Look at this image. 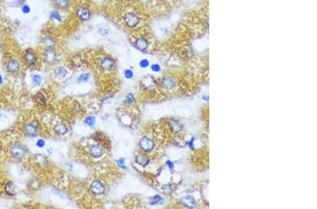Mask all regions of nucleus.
Returning <instances> with one entry per match:
<instances>
[{
  "instance_id": "f257e3e1",
  "label": "nucleus",
  "mask_w": 317,
  "mask_h": 209,
  "mask_svg": "<svg viewBox=\"0 0 317 209\" xmlns=\"http://www.w3.org/2000/svg\"><path fill=\"white\" fill-rule=\"evenodd\" d=\"M10 153L14 159L21 160L24 159L27 153L26 148L19 143H15L11 147Z\"/></svg>"
},
{
  "instance_id": "f03ea898",
  "label": "nucleus",
  "mask_w": 317,
  "mask_h": 209,
  "mask_svg": "<svg viewBox=\"0 0 317 209\" xmlns=\"http://www.w3.org/2000/svg\"><path fill=\"white\" fill-rule=\"evenodd\" d=\"M124 21L125 25L129 28H135L140 23L139 16L133 12L126 13L124 17Z\"/></svg>"
},
{
  "instance_id": "7ed1b4c3",
  "label": "nucleus",
  "mask_w": 317,
  "mask_h": 209,
  "mask_svg": "<svg viewBox=\"0 0 317 209\" xmlns=\"http://www.w3.org/2000/svg\"><path fill=\"white\" fill-rule=\"evenodd\" d=\"M23 59H24V62L27 66H33L36 65L38 62V56L36 54L33 52V51L26 50L23 54Z\"/></svg>"
},
{
  "instance_id": "20e7f679",
  "label": "nucleus",
  "mask_w": 317,
  "mask_h": 209,
  "mask_svg": "<svg viewBox=\"0 0 317 209\" xmlns=\"http://www.w3.org/2000/svg\"><path fill=\"white\" fill-rule=\"evenodd\" d=\"M43 60L44 63L48 64H52L56 61V58H57V54L54 50L52 48H47V50L44 52L42 55Z\"/></svg>"
},
{
  "instance_id": "39448f33",
  "label": "nucleus",
  "mask_w": 317,
  "mask_h": 209,
  "mask_svg": "<svg viewBox=\"0 0 317 209\" xmlns=\"http://www.w3.org/2000/svg\"><path fill=\"white\" fill-rule=\"evenodd\" d=\"M76 16L81 21H87L90 19L91 13L88 8L85 6H81L77 9Z\"/></svg>"
},
{
  "instance_id": "423d86ee",
  "label": "nucleus",
  "mask_w": 317,
  "mask_h": 209,
  "mask_svg": "<svg viewBox=\"0 0 317 209\" xmlns=\"http://www.w3.org/2000/svg\"><path fill=\"white\" fill-rule=\"evenodd\" d=\"M140 147L145 152H150L154 147V143L150 138L144 137L140 141Z\"/></svg>"
},
{
  "instance_id": "0eeeda50",
  "label": "nucleus",
  "mask_w": 317,
  "mask_h": 209,
  "mask_svg": "<svg viewBox=\"0 0 317 209\" xmlns=\"http://www.w3.org/2000/svg\"><path fill=\"white\" fill-rule=\"evenodd\" d=\"M114 60L110 56H105L101 60L99 63L100 68L104 71H109L111 70L114 67Z\"/></svg>"
},
{
  "instance_id": "6e6552de",
  "label": "nucleus",
  "mask_w": 317,
  "mask_h": 209,
  "mask_svg": "<svg viewBox=\"0 0 317 209\" xmlns=\"http://www.w3.org/2000/svg\"><path fill=\"white\" fill-rule=\"evenodd\" d=\"M24 132L28 137H34L38 135V127L33 123H28L24 126Z\"/></svg>"
},
{
  "instance_id": "1a4fd4ad",
  "label": "nucleus",
  "mask_w": 317,
  "mask_h": 209,
  "mask_svg": "<svg viewBox=\"0 0 317 209\" xmlns=\"http://www.w3.org/2000/svg\"><path fill=\"white\" fill-rule=\"evenodd\" d=\"M21 66L18 61L16 59H10L6 64V69L10 73H16L20 70Z\"/></svg>"
},
{
  "instance_id": "9d476101",
  "label": "nucleus",
  "mask_w": 317,
  "mask_h": 209,
  "mask_svg": "<svg viewBox=\"0 0 317 209\" xmlns=\"http://www.w3.org/2000/svg\"><path fill=\"white\" fill-rule=\"evenodd\" d=\"M90 190L95 195H101L104 192V186L101 182L98 180H95L92 182L90 185Z\"/></svg>"
},
{
  "instance_id": "9b49d317",
  "label": "nucleus",
  "mask_w": 317,
  "mask_h": 209,
  "mask_svg": "<svg viewBox=\"0 0 317 209\" xmlns=\"http://www.w3.org/2000/svg\"><path fill=\"white\" fill-rule=\"evenodd\" d=\"M135 47L140 52H144L147 50L149 47V42L147 38L144 37H140L137 38L135 42Z\"/></svg>"
},
{
  "instance_id": "f8f14e48",
  "label": "nucleus",
  "mask_w": 317,
  "mask_h": 209,
  "mask_svg": "<svg viewBox=\"0 0 317 209\" xmlns=\"http://www.w3.org/2000/svg\"><path fill=\"white\" fill-rule=\"evenodd\" d=\"M161 85L164 89L167 90H172L175 87V81L173 79L169 77H164L161 81Z\"/></svg>"
},
{
  "instance_id": "ddd939ff",
  "label": "nucleus",
  "mask_w": 317,
  "mask_h": 209,
  "mask_svg": "<svg viewBox=\"0 0 317 209\" xmlns=\"http://www.w3.org/2000/svg\"><path fill=\"white\" fill-rule=\"evenodd\" d=\"M181 203L184 207L187 208H192L195 207L196 202L194 198L191 196H185L181 198Z\"/></svg>"
},
{
  "instance_id": "4468645a",
  "label": "nucleus",
  "mask_w": 317,
  "mask_h": 209,
  "mask_svg": "<svg viewBox=\"0 0 317 209\" xmlns=\"http://www.w3.org/2000/svg\"><path fill=\"white\" fill-rule=\"evenodd\" d=\"M169 128H170V130L174 133H179V132L181 131V130H182L183 128V126H182V124H181V123L179 121L175 119L171 120V121H169Z\"/></svg>"
},
{
  "instance_id": "2eb2a0df",
  "label": "nucleus",
  "mask_w": 317,
  "mask_h": 209,
  "mask_svg": "<svg viewBox=\"0 0 317 209\" xmlns=\"http://www.w3.org/2000/svg\"><path fill=\"white\" fill-rule=\"evenodd\" d=\"M90 153L93 158H99L104 153V150L99 145H93L90 148Z\"/></svg>"
},
{
  "instance_id": "dca6fc26",
  "label": "nucleus",
  "mask_w": 317,
  "mask_h": 209,
  "mask_svg": "<svg viewBox=\"0 0 317 209\" xmlns=\"http://www.w3.org/2000/svg\"><path fill=\"white\" fill-rule=\"evenodd\" d=\"M54 130L56 135H59V136H63V135L66 134L69 129H68V127L65 124L58 123L54 126Z\"/></svg>"
},
{
  "instance_id": "f3484780",
  "label": "nucleus",
  "mask_w": 317,
  "mask_h": 209,
  "mask_svg": "<svg viewBox=\"0 0 317 209\" xmlns=\"http://www.w3.org/2000/svg\"><path fill=\"white\" fill-rule=\"evenodd\" d=\"M41 187V182L40 181L39 179L36 178H33L32 179H30V180L28 182V187L30 190H38Z\"/></svg>"
},
{
  "instance_id": "a211bd4d",
  "label": "nucleus",
  "mask_w": 317,
  "mask_h": 209,
  "mask_svg": "<svg viewBox=\"0 0 317 209\" xmlns=\"http://www.w3.org/2000/svg\"><path fill=\"white\" fill-rule=\"evenodd\" d=\"M4 191H5V193L9 196H15V194H16V188H15V185L13 184V182H7L6 184L5 187H4Z\"/></svg>"
},
{
  "instance_id": "6ab92c4d",
  "label": "nucleus",
  "mask_w": 317,
  "mask_h": 209,
  "mask_svg": "<svg viewBox=\"0 0 317 209\" xmlns=\"http://www.w3.org/2000/svg\"><path fill=\"white\" fill-rule=\"evenodd\" d=\"M135 161H136V163L138 165H141V166H145V165H147L148 164L150 160H149V158L145 154L140 153V154L136 156Z\"/></svg>"
},
{
  "instance_id": "aec40b11",
  "label": "nucleus",
  "mask_w": 317,
  "mask_h": 209,
  "mask_svg": "<svg viewBox=\"0 0 317 209\" xmlns=\"http://www.w3.org/2000/svg\"><path fill=\"white\" fill-rule=\"evenodd\" d=\"M42 44L47 48H52L55 44V41L52 37H44L42 40Z\"/></svg>"
},
{
  "instance_id": "412c9836",
  "label": "nucleus",
  "mask_w": 317,
  "mask_h": 209,
  "mask_svg": "<svg viewBox=\"0 0 317 209\" xmlns=\"http://www.w3.org/2000/svg\"><path fill=\"white\" fill-rule=\"evenodd\" d=\"M67 75V70L62 67H58L54 70V75L58 79H63Z\"/></svg>"
},
{
  "instance_id": "4be33fe9",
  "label": "nucleus",
  "mask_w": 317,
  "mask_h": 209,
  "mask_svg": "<svg viewBox=\"0 0 317 209\" xmlns=\"http://www.w3.org/2000/svg\"><path fill=\"white\" fill-rule=\"evenodd\" d=\"M35 161H36V164L39 165V167H42L47 163V160L46 157L41 154H38L35 156Z\"/></svg>"
},
{
  "instance_id": "5701e85b",
  "label": "nucleus",
  "mask_w": 317,
  "mask_h": 209,
  "mask_svg": "<svg viewBox=\"0 0 317 209\" xmlns=\"http://www.w3.org/2000/svg\"><path fill=\"white\" fill-rule=\"evenodd\" d=\"M69 0H54V4L59 9H65L69 5Z\"/></svg>"
},
{
  "instance_id": "b1692460",
  "label": "nucleus",
  "mask_w": 317,
  "mask_h": 209,
  "mask_svg": "<svg viewBox=\"0 0 317 209\" xmlns=\"http://www.w3.org/2000/svg\"><path fill=\"white\" fill-rule=\"evenodd\" d=\"M164 199H163V198L161 196L156 195V196H154L152 198L151 204L152 205H159V204H162L164 203Z\"/></svg>"
},
{
  "instance_id": "393cba45",
  "label": "nucleus",
  "mask_w": 317,
  "mask_h": 209,
  "mask_svg": "<svg viewBox=\"0 0 317 209\" xmlns=\"http://www.w3.org/2000/svg\"><path fill=\"white\" fill-rule=\"evenodd\" d=\"M36 97L38 99V100L40 102L41 104H42L43 106H45L47 104V98H46L45 95L42 93V92H38L36 94Z\"/></svg>"
},
{
  "instance_id": "a878e982",
  "label": "nucleus",
  "mask_w": 317,
  "mask_h": 209,
  "mask_svg": "<svg viewBox=\"0 0 317 209\" xmlns=\"http://www.w3.org/2000/svg\"><path fill=\"white\" fill-rule=\"evenodd\" d=\"M32 81H33V85L38 87V86H40L41 84V82H42V77L38 74L34 75L32 77Z\"/></svg>"
},
{
  "instance_id": "bb28decb",
  "label": "nucleus",
  "mask_w": 317,
  "mask_h": 209,
  "mask_svg": "<svg viewBox=\"0 0 317 209\" xmlns=\"http://www.w3.org/2000/svg\"><path fill=\"white\" fill-rule=\"evenodd\" d=\"M50 18L54 20V21H58V22H61L62 21V17H61L60 13L58 11H53L50 13Z\"/></svg>"
},
{
  "instance_id": "cd10ccee",
  "label": "nucleus",
  "mask_w": 317,
  "mask_h": 209,
  "mask_svg": "<svg viewBox=\"0 0 317 209\" xmlns=\"http://www.w3.org/2000/svg\"><path fill=\"white\" fill-rule=\"evenodd\" d=\"M72 64L75 67H80L82 64V60H81V56L77 55V56H74L72 58Z\"/></svg>"
},
{
  "instance_id": "c85d7f7f",
  "label": "nucleus",
  "mask_w": 317,
  "mask_h": 209,
  "mask_svg": "<svg viewBox=\"0 0 317 209\" xmlns=\"http://www.w3.org/2000/svg\"><path fill=\"white\" fill-rule=\"evenodd\" d=\"M90 77V75L89 73H84V74L81 75L78 78V83H81V82H86V81L88 80Z\"/></svg>"
},
{
  "instance_id": "c756f323",
  "label": "nucleus",
  "mask_w": 317,
  "mask_h": 209,
  "mask_svg": "<svg viewBox=\"0 0 317 209\" xmlns=\"http://www.w3.org/2000/svg\"><path fill=\"white\" fill-rule=\"evenodd\" d=\"M95 118L92 117V116H89V117L86 118L85 123L87 124V125L90 126V127L94 126V125H95Z\"/></svg>"
},
{
  "instance_id": "7c9ffc66",
  "label": "nucleus",
  "mask_w": 317,
  "mask_h": 209,
  "mask_svg": "<svg viewBox=\"0 0 317 209\" xmlns=\"http://www.w3.org/2000/svg\"><path fill=\"white\" fill-rule=\"evenodd\" d=\"M98 33L101 36H105L109 34V30L106 27H99L97 30Z\"/></svg>"
},
{
  "instance_id": "2f4dec72",
  "label": "nucleus",
  "mask_w": 317,
  "mask_h": 209,
  "mask_svg": "<svg viewBox=\"0 0 317 209\" xmlns=\"http://www.w3.org/2000/svg\"><path fill=\"white\" fill-rule=\"evenodd\" d=\"M139 65L142 68H146L148 67L149 65H150V62H149V61L147 59H144L140 61Z\"/></svg>"
},
{
  "instance_id": "473e14b6",
  "label": "nucleus",
  "mask_w": 317,
  "mask_h": 209,
  "mask_svg": "<svg viewBox=\"0 0 317 209\" xmlns=\"http://www.w3.org/2000/svg\"><path fill=\"white\" fill-rule=\"evenodd\" d=\"M134 101H135V97H134V95L133 94H128L126 96V99L125 100V103H126V104H132Z\"/></svg>"
},
{
  "instance_id": "72a5a7b5",
  "label": "nucleus",
  "mask_w": 317,
  "mask_h": 209,
  "mask_svg": "<svg viewBox=\"0 0 317 209\" xmlns=\"http://www.w3.org/2000/svg\"><path fill=\"white\" fill-rule=\"evenodd\" d=\"M124 75L127 79H131L133 77V72L130 69H127L124 72Z\"/></svg>"
},
{
  "instance_id": "f704fd0d",
  "label": "nucleus",
  "mask_w": 317,
  "mask_h": 209,
  "mask_svg": "<svg viewBox=\"0 0 317 209\" xmlns=\"http://www.w3.org/2000/svg\"><path fill=\"white\" fill-rule=\"evenodd\" d=\"M151 69L154 72H159L161 70V66L158 64H154L151 66Z\"/></svg>"
},
{
  "instance_id": "c9c22d12",
  "label": "nucleus",
  "mask_w": 317,
  "mask_h": 209,
  "mask_svg": "<svg viewBox=\"0 0 317 209\" xmlns=\"http://www.w3.org/2000/svg\"><path fill=\"white\" fill-rule=\"evenodd\" d=\"M36 146L38 148H43L45 146V142L43 139H39L36 142Z\"/></svg>"
},
{
  "instance_id": "e433bc0d",
  "label": "nucleus",
  "mask_w": 317,
  "mask_h": 209,
  "mask_svg": "<svg viewBox=\"0 0 317 209\" xmlns=\"http://www.w3.org/2000/svg\"><path fill=\"white\" fill-rule=\"evenodd\" d=\"M30 7L27 4H24L22 7V11L24 13H29L30 12Z\"/></svg>"
},
{
  "instance_id": "4c0bfd02",
  "label": "nucleus",
  "mask_w": 317,
  "mask_h": 209,
  "mask_svg": "<svg viewBox=\"0 0 317 209\" xmlns=\"http://www.w3.org/2000/svg\"><path fill=\"white\" fill-rule=\"evenodd\" d=\"M117 163H118V165H119L120 167H122V168H126L125 159H124V158H121V159H118V161H117Z\"/></svg>"
},
{
  "instance_id": "58836bf2",
  "label": "nucleus",
  "mask_w": 317,
  "mask_h": 209,
  "mask_svg": "<svg viewBox=\"0 0 317 209\" xmlns=\"http://www.w3.org/2000/svg\"><path fill=\"white\" fill-rule=\"evenodd\" d=\"M195 137H192L191 139H190V140H189L188 142H187V144H188L189 147H190V149H194V142H195Z\"/></svg>"
},
{
  "instance_id": "ea45409f",
  "label": "nucleus",
  "mask_w": 317,
  "mask_h": 209,
  "mask_svg": "<svg viewBox=\"0 0 317 209\" xmlns=\"http://www.w3.org/2000/svg\"><path fill=\"white\" fill-rule=\"evenodd\" d=\"M166 163H167L168 167H169L170 169H173V167H174V164H173L171 161H169V160H168L167 162H166Z\"/></svg>"
},
{
  "instance_id": "a19ab883",
  "label": "nucleus",
  "mask_w": 317,
  "mask_h": 209,
  "mask_svg": "<svg viewBox=\"0 0 317 209\" xmlns=\"http://www.w3.org/2000/svg\"><path fill=\"white\" fill-rule=\"evenodd\" d=\"M209 96H207V95H204V96H202V99H203V100H204V101H209Z\"/></svg>"
},
{
  "instance_id": "79ce46f5",
  "label": "nucleus",
  "mask_w": 317,
  "mask_h": 209,
  "mask_svg": "<svg viewBox=\"0 0 317 209\" xmlns=\"http://www.w3.org/2000/svg\"><path fill=\"white\" fill-rule=\"evenodd\" d=\"M26 0H18V4H21V5H24V4L25 3Z\"/></svg>"
},
{
  "instance_id": "37998d69",
  "label": "nucleus",
  "mask_w": 317,
  "mask_h": 209,
  "mask_svg": "<svg viewBox=\"0 0 317 209\" xmlns=\"http://www.w3.org/2000/svg\"><path fill=\"white\" fill-rule=\"evenodd\" d=\"M3 84V78L1 76V75H0V85Z\"/></svg>"
},
{
  "instance_id": "c03bdc74",
  "label": "nucleus",
  "mask_w": 317,
  "mask_h": 209,
  "mask_svg": "<svg viewBox=\"0 0 317 209\" xmlns=\"http://www.w3.org/2000/svg\"><path fill=\"white\" fill-rule=\"evenodd\" d=\"M47 152H48L49 153H52V150L50 151V149H47Z\"/></svg>"
},
{
  "instance_id": "a18cd8bd",
  "label": "nucleus",
  "mask_w": 317,
  "mask_h": 209,
  "mask_svg": "<svg viewBox=\"0 0 317 209\" xmlns=\"http://www.w3.org/2000/svg\"><path fill=\"white\" fill-rule=\"evenodd\" d=\"M1 113H0V118H1Z\"/></svg>"
}]
</instances>
